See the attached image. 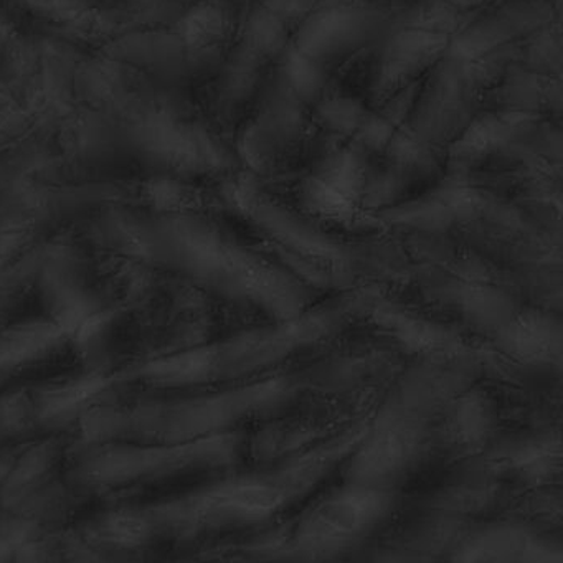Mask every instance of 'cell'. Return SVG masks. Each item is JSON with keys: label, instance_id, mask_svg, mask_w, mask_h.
I'll list each match as a JSON object with an SVG mask.
<instances>
[{"label": "cell", "instance_id": "obj_1", "mask_svg": "<svg viewBox=\"0 0 563 563\" xmlns=\"http://www.w3.org/2000/svg\"><path fill=\"white\" fill-rule=\"evenodd\" d=\"M394 509L390 490L355 483L302 514L291 536L298 555L328 556L367 537Z\"/></svg>", "mask_w": 563, "mask_h": 563}]
</instances>
